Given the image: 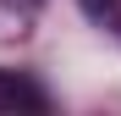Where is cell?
<instances>
[{"mask_svg":"<svg viewBox=\"0 0 121 116\" xmlns=\"http://www.w3.org/2000/svg\"><path fill=\"white\" fill-rule=\"evenodd\" d=\"M77 6H83L94 22H105V28H116V22H121V0H77Z\"/></svg>","mask_w":121,"mask_h":116,"instance_id":"cell-2","label":"cell"},{"mask_svg":"<svg viewBox=\"0 0 121 116\" xmlns=\"http://www.w3.org/2000/svg\"><path fill=\"white\" fill-rule=\"evenodd\" d=\"M17 111H44V88L28 72H6L0 66V116H17Z\"/></svg>","mask_w":121,"mask_h":116,"instance_id":"cell-1","label":"cell"}]
</instances>
